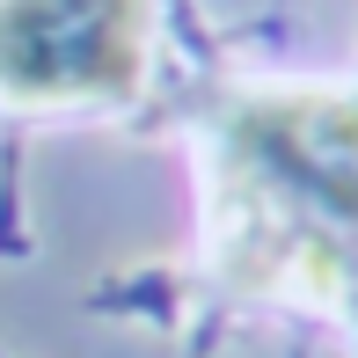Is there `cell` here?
Returning a JSON list of instances; mask_svg holds the SVG:
<instances>
[{
  "label": "cell",
  "instance_id": "1",
  "mask_svg": "<svg viewBox=\"0 0 358 358\" xmlns=\"http://www.w3.org/2000/svg\"><path fill=\"white\" fill-rule=\"evenodd\" d=\"M227 271L358 307V103L271 95L227 124Z\"/></svg>",
  "mask_w": 358,
  "mask_h": 358
},
{
  "label": "cell",
  "instance_id": "2",
  "mask_svg": "<svg viewBox=\"0 0 358 358\" xmlns=\"http://www.w3.org/2000/svg\"><path fill=\"white\" fill-rule=\"evenodd\" d=\"M139 0H0V88L22 103L124 95L139 80Z\"/></svg>",
  "mask_w": 358,
  "mask_h": 358
}]
</instances>
